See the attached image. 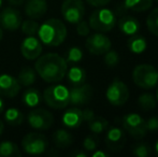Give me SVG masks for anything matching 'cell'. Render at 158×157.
<instances>
[{"label":"cell","instance_id":"cell-41","mask_svg":"<svg viewBox=\"0 0 158 157\" xmlns=\"http://www.w3.org/2000/svg\"><path fill=\"white\" fill-rule=\"evenodd\" d=\"M9 2H10L11 4H13V6H19V4H22L25 0H8Z\"/></svg>","mask_w":158,"mask_h":157},{"label":"cell","instance_id":"cell-23","mask_svg":"<svg viewBox=\"0 0 158 157\" xmlns=\"http://www.w3.org/2000/svg\"><path fill=\"white\" fill-rule=\"evenodd\" d=\"M41 94L35 87H29L24 92L23 95V102L25 105L29 108H35L41 102Z\"/></svg>","mask_w":158,"mask_h":157},{"label":"cell","instance_id":"cell-33","mask_svg":"<svg viewBox=\"0 0 158 157\" xmlns=\"http://www.w3.org/2000/svg\"><path fill=\"white\" fill-rule=\"evenodd\" d=\"M132 153L138 157H148L152 153V149L146 143L140 142L132 147Z\"/></svg>","mask_w":158,"mask_h":157},{"label":"cell","instance_id":"cell-39","mask_svg":"<svg viewBox=\"0 0 158 157\" xmlns=\"http://www.w3.org/2000/svg\"><path fill=\"white\" fill-rule=\"evenodd\" d=\"M82 115H83V121L85 122H90L93 118H95V113L93 110L90 109H85V110H82Z\"/></svg>","mask_w":158,"mask_h":157},{"label":"cell","instance_id":"cell-34","mask_svg":"<svg viewBox=\"0 0 158 157\" xmlns=\"http://www.w3.org/2000/svg\"><path fill=\"white\" fill-rule=\"evenodd\" d=\"M118 63H119V55L116 51L109 50L104 54V64H106V66L112 68L118 65Z\"/></svg>","mask_w":158,"mask_h":157},{"label":"cell","instance_id":"cell-12","mask_svg":"<svg viewBox=\"0 0 158 157\" xmlns=\"http://www.w3.org/2000/svg\"><path fill=\"white\" fill-rule=\"evenodd\" d=\"M22 22V15L16 9L6 8L0 13V26L2 29L15 31L21 27Z\"/></svg>","mask_w":158,"mask_h":157},{"label":"cell","instance_id":"cell-40","mask_svg":"<svg viewBox=\"0 0 158 157\" xmlns=\"http://www.w3.org/2000/svg\"><path fill=\"white\" fill-rule=\"evenodd\" d=\"M93 157H108V154L102 151H96L95 150V152L93 153Z\"/></svg>","mask_w":158,"mask_h":157},{"label":"cell","instance_id":"cell-29","mask_svg":"<svg viewBox=\"0 0 158 157\" xmlns=\"http://www.w3.org/2000/svg\"><path fill=\"white\" fill-rule=\"evenodd\" d=\"M88 128L95 134H102L109 128V122L103 118H95L88 122Z\"/></svg>","mask_w":158,"mask_h":157},{"label":"cell","instance_id":"cell-37","mask_svg":"<svg viewBox=\"0 0 158 157\" xmlns=\"http://www.w3.org/2000/svg\"><path fill=\"white\" fill-rule=\"evenodd\" d=\"M146 129L148 132H155L158 130V118H151L146 121Z\"/></svg>","mask_w":158,"mask_h":157},{"label":"cell","instance_id":"cell-46","mask_svg":"<svg viewBox=\"0 0 158 157\" xmlns=\"http://www.w3.org/2000/svg\"><path fill=\"white\" fill-rule=\"evenodd\" d=\"M2 36H3V29H2L1 26H0V41L2 40Z\"/></svg>","mask_w":158,"mask_h":157},{"label":"cell","instance_id":"cell-9","mask_svg":"<svg viewBox=\"0 0 158 157\" xmlns=\"http://www.w3.org/2000/svg\"><path fill=\"white\" fill-rule=\"evenodd\" d=\"M61 15L70 24H77L85 15L83 0H64L61 4Z\"/></svg>","mask_w":158,"mask_h":157},{"label":"cell","instance_id":"cell-4","mask_svg":"<svg viewBox=\"0 0 158 157\" xmlns=\"http://www.w3.org/2000/svg\"><path fill=\"white\" fill-rule=\"evenodd\" d=\"M43 99L50 108L61 110L68 107L70 103V92L64 85L55 84L48 86L43 94Z\"/></svg>","mask_w":158,"mask_h":157},{"label":"cell","instance_id":"cell-18","mask_svg":"<svg viewBox=\"0 0 158 157\" xmlns=\"http://www.w3.org/2000/svg\"><path fill=\"white\" fill-rule=\"evenodd\" d=\"M61 122L66 127L70 129H74L82 125L83 123V115H82V110L77 107H73L68 109L63 114Z\"/></svg>","mask_w":158,"mask_h":157},{"label":"cell","instance_id":"cell-14","mask_svg":"<svg viewBox=\"0 0 158 157\" xmlns=\"http://www.w3.org/2000/svg\"><path fill=\"white\" fill-rule=\"evenodd\" d=\"M42 42L35 36H28L23 40L21 44V53L24 58L28 60H35L42 53Z\"/></svg>","mask_w":158,"mask_h":157},{"label":"cell","instance_id":"cell-15","mask_svg":"<svg viewBox=\"0 0 158 157\" xmlns=\"http://www.w3.org/2000/svg\"><path fill=\"white\" fill-rule=\"evenodd\" d=\"M70 92V103L73 105H83L89 102L93 96V87L89 84H82V85L73 86Z\"/></svg>","mask_w":158,"mask_h":157},{"label":"cell","instance_id":"cell-20","mask_svg":"<svg viewBox=\"0 0 158 157\" xmlns=\"http://www.w3.org/2000/svg\"><path fill=\"white\" fill-rule=\"evenodd\" d=\"M66 76L69 83H71L73 86L82 85L86 81V71L79 66H72L70 69L67 70Z\"/></svg>","mask_w":158,"mask_h":157},{"label":"cell","instance_id":"cell-1","mask_svg":"<svg viewBox=\"0 0 158 157\" xmlns=\"http://www.w3.org/2000/svg\"><path fill=\"white\" fill-rule=\"evenodd\" d=\"M35 70L38 76L46 83H58L66 76L68 64L60 55L48 53L38 57Z\"/></svg>","mask_w":158,"mask_h":157},{"label":"cell","instance_id":"cell-50","mask_svg":"<svg viewBox=\"0 0 158 157\" xmlns=\"http://www.w3.org/2000/svg\"><path fill=\"white\" fill-rule=\"evenodd\" d=\"M157 70H158V69H157Z\"/></svg>","mask_w":158,"mask_h":157},{"label":"cell","instance_id":"cell-8","mask_svg":"<svg viewBox=\"0 0 158 157\" xmlns=\"http://www.w3.org/2000/svg\"><path fill=\"white\" fill-rule=\"evenodd\" d=\"M123 127L126 132L135 139H141L148 134L146 121L138 113H128L123 118Z\"/></svg>","mask_w":158,"mask_h":157},{"label":"cell","instance_id":"cell-38","mask_svg":"<svg viewBox=\"0 0 158 157\" xmlns=\"http://www.w3.org/2000/svg\"><path fill=\"white\" fill-rule=\"evenodd\" d=\"M90 6H95V8H102V6H106L111 2V0H86Z\"/></svg>","mask_w":158,"mask_h":157},{"label":"cell","instance_id":"cell-47","mask_svg":"<svg viewBox=\"0 0 158 157\" xmlns=\"http://www.w3.org/2000/svg\"><path fill=\"white\" fill-rule=\"evenodd\" d=\"M156 100H157V102H158V86H157V89H156Z\"/></svg>","mask_w":158,"mask_h":157},{"label":"cell","instance_id":"cell-10","mask_svg":"<svg viewBox=\"0 0 158 157\" xmlns=\"http://www.w3.org/2000/svg\"><path fill=\"white\" fill-rule=\"evenodd\" d=\"M85 45L87 51L93 55H104L109 50H111L112 42L102 32H96L92 36H87Z\"/></svg>","mask_w":158,"mask_h":157},{"label":"cell","instance_id":"cell-45","mask_svg":"<svg viewBox=\"0 0 158 157\" xmlns=\"http://www.w3.org/2000/svg\"><path fill=\"white\" fill-rule=\"evenodd\" d=\"M154 150H155V153L158 155V140L156 141V143H155V145H154Z\"/></svg>","mask_w":158,"mask_h":157},{"label":"cell","instance_id":"cell-44","mask_svg":"<svg viewBox=\"0 0 158 157\" xmlns=\"http://www.w3.org/2000/svg\"><path fill=\"white\" fill-rule=\"evenodd\" d=\"M4 109V105H3V101H2L1 97H0V114L2 113V111H3Z\"/></svg>","mask_w":158,"mask_h":157},{"label":"cell","instance_id":"cell-35","mask_svg":"<svg viewBox=\"0 0 158 157\" xmlns=\"http://www.w3.org/2000/svg\"><path fill=\"white\" fill-rule=\"evenodd\" d=\"M98 145H99V139L96 136H87L83 141V147L87 152H93L97 150Z\"/></svg>","mask_w":158,"mask_h":157},{"label":"cell","instance_id":"cell-16","mask_svg":"<svg viewBox=\"0 0 158 157\" xmlns=\"http://www.w3.org/2000/svg\"><path fill=\"white\" fill-rule=\"evenodd\" d=\"M21 90L19 80L8 73L0 74V96L14 98Z\"/></svg>","mask_w":158,"mask_h":157},{"label":"cell","instance_id":"cell-31","mask_svg":"<svg viewBox=\"0 0 158 157\" xmlns=\"http://www.w3.org/2000/svg\"><path fill=\"white\" fill-rule=\"evenodd\" d=\"M146 26L151 34L158 37V8L154 9L148 14V19H146Z\"/></svg>","mask_w":158,"mask_h":157},{"label":"cell","instance_id":"cell-26","mask_svg":"<svg viewBox=\"0 0 158 157\" xmlns=\"http://www.w3.org/2000/svg\"><path fill=\"white\" fill-rule=\"evenodd\" d=\"M4 121L11 126H19L24 122V114L16 108H9L4 113Z\"/></svg>","mask_w":158,"mask_h":157},{"label":"cell","instance_id":"cell-48","mask_svg":"<svg viewBox=\"0 0 158 157\" xmlns=\"http://www.w3.org/2000/svg\"><path fill=\"white\" fill-rule=\"evenodd\" d=\"M2 3H3V0H0V9H1V6H2Z\"/></svg>","mask_w":158,"mask_h":157},{"label":"cell","instance_id":"cell-24","mask_svg":"<svg viewBox=\"0 0 158 157\" xmlns=\"http://www.w3.org/2000/svg\"><path fill=\"white\" fill-rule=\"evenodd\" d=\"M124 6L133 12H144L152 8L153 0H124Z\"/></svg>","mask_w":158,"mask_h":157},{"label":"cell","instance_id":"cell-25","mask_svg":"<svg viewBox=\"0 0 158 157\" xmlns=\"http://www.w3.org/2000/svg\"><path fill=\"white\" fill-rule=\"evenodd\" d=\"M17 80H19L21 85L27 87V86L32 85L35 82V80H37V72H35V70L32 69V68L25 67L19 71Z\"/></svg>","mask_w":158,"mask_h":157},{"label":"cell","instance_id":"cell-13","mask_svg":"<svg viewBox=\"0 0 158 157\" xmlns=\"http://www.w3.org/2000/svg\"><path fill=\"white\" fill-rule=\"evenodd\" d=\"M126 144V131L119 127H111L106 134V145L110 151L119 152Z\"/></svg>","mask_w":158,"mask_h":157},{"label":"cell","instance_id":"cell-5","mask_svg":"<svg viewBox=\"0 0 158 157\" xmlns=\"http://www.w3.org/2000/svg\"><path fill=\"white\" fill-rule=\"evenodd\" d=\"M132 81L143 89H152L158 85V70L152 65H138L132 71Z\"/></svg>","mask_w":158,"mask_h":157},{"label":"cell","instance_id":"cell-17","mask_svg":"<svg viewBox=\"0 0 158 157\" xmlns=\"http://www.w3.org/2000/svg\"><path fill=\"white\" fill-rule=\"evenodd\" d=\"M48 11L46 0H28L25 6V14L29 19H38L45 15Z\"/></svg>","mask_w":158,"mask_h":157},{"label":"cell","instance_id":"cell-49","mask_svg":"<svg viewBox=\"0 0 158 157\" xmlns=\"http://www.w3.org/2000/svg\"><path fill=\"white\" fill-rule=\"evenodd\" d=\"M157 2H158V0H157Z\"/></svg>","mask_w":158,"mask_h":157},{"label":"cell","instance_id":"cell-43","mask_svg":"<svg viewBox=\"0 0 158 157\" xmlns=\"http://www.w3.org/2000/svg\"><path fill=\"white\" fill-rule=\"evenodd\" d=\"M3 129H4V124L2 121H0V137H1V134H3Z\"/></svg>","mask_w":158,"mask_h":157},{"label":"cell","instance_id":"cell-7","mask_svg":"<svg viewBox=\"0 0 158 157\" xmlns=\"http://www.w3.org/2000/svg\"><path fill=\"white\" fill-rule=\"evenodd\" d=\"M48 141L46 137L38 132L27 134L22 140V149L28 155H41L46 151Z\"/></svg>","mask_w":158,"mask_h":157},{"label":"cell","instance_id":"cell-6","mask_svg":"<svg viewBox=\"0 0 158 157\" xmlns=\"http://www.w3.org/2000/svg\"><path fill=\"white\" fill-rule=\"evenodd\" d=\"M106 98L114 107L125 105L129 99L128 86L119 79H114L106 88Z\"/></svg>","mask_w":158,"mask_h":157},{"label":"cell","instance_id":"cell-32","mask_svg":"<svg viewBox=\"0 0 158 157\" xmlns=\"http://www.w3.org/2000/svg\"><path fill=\"white\" fill-rule=\"evenodd\" d=\"M66 61L67 64H71V65H74L77 64L83 59V52L80 48L77 46H72L68 50L66 56Z\"/></svg>","mask_w":158,"mask_h":157},{"label":"cell","instance_id":"cell-36","mask_svg":"<svg viewBox=\"0 0 158 157\" xmlns=\"http://www.w3.org/2000/svg\"><path fill=\"white\" fill-rule=\"evenodd\" d=\"M77 32L79 36L81 37H87L89 36L90 32V26L88 24V22L86 21H80L79 23L77 24Z\"/></svg>","mask_w":158,"mask_h":157},{"label":"cell","instance_id":"cell-22","mask_svg":"<svg viewBox=\"0 0 158 157\" xmlns=\"http://www.w3.org/2000/svg\"><path fill=\"white\" fill-rule=\"evenodd\" d=\"M127 46H128L129 51L133 54H142L144 51L146 50L148 46V42L144 37L139 36V35H133L130 36L128 42H127Z\"/></svg>","mask_w":158,"mask_h":157},{"label":"cell","instance_id":"cell-3","mask_svg":"<svg viewBox=\"0 0 158 157\" xmlns=\"http://www.w3.org/2000/svg\"><path fill=\"white\" fill-rule=\"evenodd\" d=\"M88 24L97 32H109L116 25V15L110 9L99 8L90 14Z\"/></svg>","mask_w":158,"mask_h":157},{"label":"cell","instance_id":"cell-42","mask_svg":"<svg viewBox=\"0 0 158 157\" xmlns=\"http://www.w3.org/2000/svg\"><path fill=\"white\" fill-rule=\"evenodd\" d=\"M72 156H74V157H86L87 156V154L84 153V152H74V153L72 154Z\"/></svg>","mask_w":158,"mask_h":157},{"label":"cell","instance_id":"cell-11","mask_svg":"<svg viewBox=\"0 0 158 157\" xmlns=\"http://www.w3.org/2000/svg\"><path fill=\"white\" fill-rule=\"evenodd\" d=\"M54 123V116L45 109H35L28 114V124L35 130H46Z\"/></svg>","mask_w":158,"mask_h":157},{"label":"cell","instance_id":"cell-30","mask_svg":"<svg viewBox=\"0 0 158 157\" xmlns=\"http://www.w3.org/2000/svg\"><path fill=\"white\" fill-rule=\"evenodd\" d=\"M39 23L35 19H26V21L22 22L21 24V29L23 31V34H25L26 36H35L38 34V30H39Z\"/></svg>","mask_w":158,"mask_h":157},{"label":"cell","instance_id":"cell-28","mask_svg":"<svg viewBox=\"0 0 158 157\" xmlns=\"http://www.w3.org/2000/svg\"><path fill=\"white\" fill-rule=\"evenodd\" d=\"M21 156L19 147L12 141H2L0 142V157Z\"/></svg>","mask_w":158,"mask_h":157},{"label":"cell","instance_id":"cell-2","mask_svg":"<svg viewBox=\"0 0 158 157\" xmlns=\"http://www.w3.org/2000/svg\"><path fill=\"white\" fill-rule=\"evenodd\" d=\"M37 35L44 45L58 46L67 38V27L60 19H50L40 25Z\"/></svg>","mask_w":158,"mask_h":157},{"label":"cell","instance_id":"cell-19","mask_svg":"<svg viewBox=\"0 0 158 157\" xmlns=\"http://www.w3.org/2000/svg\"><path fill=\"white\" fill-rule=\"evenodd\" d=\"M118 28L126 36H133L139 32L140 23L135 17L126 15L118 21Z\"/></svg>","mask_w":158,"mask_h":157},{"label":"cell","instance_id":"cell-21","mask_svg":"<svg viewBox=\"0 0 158 157\" xmlns=\"http://www.w3.org/2000/svg\"><path fill=\"white\" fill-rule=\"evenodd\" d=\"M53 142L59 149H66L73 143V137L68 130L57 129L53 134Z\"/></svg>","mask_w":158,"mask_h":157},{"label":"cell","instance_id":"cell-27","mask_svg":"<svg viewBox=\"0 0 158 157\" xmlns=\"http://www.w3.org/2000/svg\"><path fill=\"white\" fill-rule=\"evenodd\" d=\"M138 105H139L140 109L143 111H151V110L155 109L157 105L156 97L151 93L142 94L138 98Z\"/></svg>","mask_w":158,"mask_h":157}]
</instances>
